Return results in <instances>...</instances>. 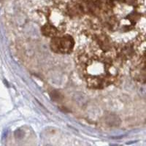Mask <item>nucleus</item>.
Wrapping results in <instances>:
<instances>
[{"label":"nucleus","mask_w":146,"mask_h":146,"mask_svg":"<svg viewBox=\"0 0 146 146\" xmlns=\"http://www.w3.org/2000/svg\"><path fill=\"white\" fill-rule=\"evenodd\" d=\"M74 40L72 37L69 35L62 37H53L50 42V48L56 53H68L72 51L74 46Z\"/></svg>","instance_id":"nucleus-1"},{"label":"nucleus","mask_w":146,"mask_h":146,"mask_svg":"<svg viewBox=\"0 0 146 146\" xmlns=\"http://www.w3.org/2000/svg\"><path fill=\"white\" fill-rule=\"evenodd\" d=\"M105 123L110 127H118L121 125V120L118 115L113 113L107 115L105 116Z\"/></svg>","instance_id":"nucleus-2"},{"label":"nucleus","mask_w":146,"mask_h":146,"mask_svg":"<svg viewBox=\"0 0 146 146\" xmlns=\"http://www.w3.org/2000/svg\"><path fill=\"white\" fill-rule=\"evenodd\" d=\"M42 32L44 35L49 37H55L58 34V31L54 26L46 24L42 28Z\"/></svg>","instance_id":"nucleus-3"},{"label":"nucleus","mask_w":146,"mask_h":146,"mask_svg":"<svg viewBox=\"0 0 146 146\" xmlns=\"http://www.w3.org/2000/svg\"><path fill=\"white\" fill-rule=\"evenodd\" d=\"M105 64L98 63V62H96V64H93L90 65L91 74L93 75L92 76H94V75H96L95 76H99L100 73L103 72V71L105 70Z\"/></svg>","instance_id":"nucleus-4"},{"label":"nucleus","mask_w":146,"mask_h":146,"mask_svg":"<svg viewBox=\"0 0 146 146\" xmlns=\"http://www.w3.org/2000/svg\"><path fill=\"white\" fill-rule=\"evenodd\" d=\"M74 100L76 102L77 104H78L79 105H81V106H83V105H86L88 102V99L84 94L80 93H78L74 96Z\"/></svg>","instance_id":"nucleus-5"},{"label":"nucleus","mask_w":146,"mask_h":146,"mask_svg":"<svg viewBox=\"0 0 146 146\" xmlns=\"http://www.w3.org/2000/svg\"><path fill=\"white\" fill-rule=\"evenodd\" d=\"M50 97H51L52 100L53 101H61V100L63 99V96H62V94L59 93L58 91H53L50 93Z\"/></svg>","instance_id":"nucleus-6"},{"label":"nucleus","mask_w":146,"mask_h":146,"mask_svg":"<svg viewBox=\"0 0 146 146\" xmlns=\"http://www.w3.org/2000/svg\"><path fill=\"white\" fill-rule=\"evenodd\" d=\"M138 94L143 98L146 97V86L139 87L138 89Z\"/></svg>","instance_id":"nucleus-7"},{"label":"nucleus","mask_w":146,"mask_h":146,"mask_svg":"<svg viewBox=\"0 0 146 146\" xmlns=\"http://www.w3.org/2000/svg\"><path fill=\"white\" fill-rule=\"evenodd\" d=\"M15 137L17 139H22L24 137V132L22 130L18 129L15 132Z\"/></svg>","instance_id":"nucleus-8"},{"label":"nucleus","mask_w":146,"mask_h":146,"mask_svg":"<svg viewBox=\"0 0 146 146\" xmlns=\"http://www.w3.org/2000/svg\"><path fill=\"white\" fill-rule=\"evenodd\" d=\"M138 18H139V16H138L137 14L136 13L131 14V15L129 16V19H131V21H136Z\"/></svg>","instance_id":"nucleus-9"},{"label":"nucleus","mask_w":146,"mask_h":146,"mask_svg":"<svg viewBox=\"0 0 146 146\" xmlns=\"http://www.w3.org/2000/svg\"><path fill=\"white\" fill-rule=\"evenodd\" d=\"M45 146H52L51 145H50V144H47V145H45Z\"/></svg>","instance_id":"nucleus-10"},{"label":"nucleus","mask_w":146,"mask_h":146,"mask_svg":"<svg viewBox=\"0 0 146 146\" xmlns=\"http://www.w3.org/2000/svg\"><path fill=\"white\" fill-rule=\"evenodd\" d=\"M145 62H146V55H145Z\"/></svg>","instance_id":"nucleus-11"}]
</instances>
